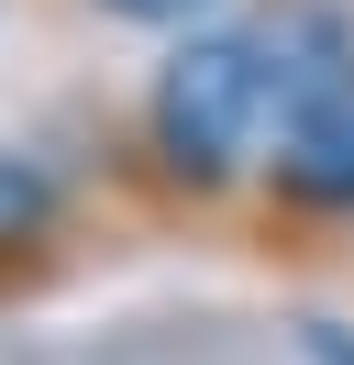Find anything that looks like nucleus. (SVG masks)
Masks as SVG:
<instances>
[{
	"label": "nucleus",
	"instance_id": "obj_1",
	"mask_svg": "<svg viewBox=\"0 0 354 365\" xmlns=\"http://www.w3.org/2000/svg\"><path fill=\"white\" fill-rule=\"evenodd\" d=\"M144 122H155V155H166L188 188H221V178H233V166L255 155L266 133H277V111H266V78H255V45H243V23H233V34H188V45L155 67Z\"/></svg>",
	"mask_w": 354,
	"mask_h": 365
},
{
	"label": "nucleus",
	"instance_id": "obj_2",
	"mask_svg": "<svg viewBox=\"0 0 354 365\" xmlns=\"http://www.w3.org/2000/svg\"><path fill=\"white\" fill-rule=\"evenodd\" d=\"M243 45H255L277 133L310 122V111H332V100H354V11H332V0H266L243 23Z\"/></svg>",
	"mask_w": 354,
	"mask_h": 365
},
{
	"label": "nucleus",
	"instance_id": "obj_3",
	"mask_svg": "<svg viewBox=\"0 0 354 365\" xmlns=\"http://www.w3.org/2000/svg\"><path fill=\"white\" fill-rule=\"evenodd\" d=\"M277 178L299 188V200H321V210H354V100L288 122L277 133Z\"/></svg>",
	"mask_w": 354,
	"mask_h": 365
},
{
	"label": "nucleus",
	"instance_id": "obj_4",
	"mask_svg": "<svg viewBox=\"0 0 354 365\" xmlns=\"http://www.w3.org/2000/svg\"><path fill=\"white\" fill-rule=\"evenodd\" d=\"M44 222H56V188H44V166H34V155H0V255H11V244H34Z\"/></svg>",
	"mask_w": 354,
	"mask_h": 365
},
{
	"label": "nucleus",
	"instance_id": "obj_5",
	"mask_svg": "<svg viewBox=\"0 0 354 365\" xmlns=\"http://www.w3.org/2000/svg\"><path fill=\"white\" fill-rule=\"evenodd\" d=\"M100 11H122V23H199L211 0H100Z\"/></svg>",
	"mask_w": 354,
	"mask_h": 365
},
{
	"label": "nucleus",
	"instance_id": "obj_6",
	"mask_svg": "<svg viewBox=\"0 0 354 365\" xmlns=\"http://www.w3.org/2000/svg\"><path fill=\"white\" fill-rule=\"evenodd\" d=\"M299 343H310V354H321V365H354V343H343V321H299Z\"/></svg>",
	"mask_w": 354,
	"mask_h": 365
}]
</instances>
